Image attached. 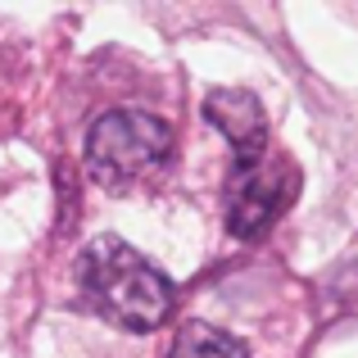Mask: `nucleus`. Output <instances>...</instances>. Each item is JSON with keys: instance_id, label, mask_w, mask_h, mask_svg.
Listing matches in <instances>:
<instances>
[{"instance_id": "f257e3e1", "label": "nucleus", "mask_w": 358, "mask_h": 358, "mask_svg": "<svg viewBox=\"0 0 358 358\" xmlns=\"http://www.w3.org/2000/svg\"><path fill=\"white\" fill-rule=\"evenodd\" d=\"M82 299L122 331H155L173 313V281L118 236H96L78 259Z\"/></svg>"}, {"instance_id": "f03ea898", "label": "nucleus", "mask_w": 358, "mask_h": 358, "mask_svg": "<svg viewBox=\"0 0 358 358\" xmlns=\"http://www.w3.org/2000/svg\"><path fill=\"white\" fill-rule=\"evenodd\" d=\"M173 155V127L145 109H114L87 131V168L100 186L127 191L159 173Z\"/></svg>"}, {"instance_id": "7ed1b4c3", "label": "nucleus", "mask_w": 358, "mask_h": 358, "mask_svg": "<svg viewBox=\"0 0 358 358\" xmlns=\"http://www.w3.org/2000/svg\"><path fill=\"white\" fill-rule=\"evenodd\" d=\"M295 191H299V173L281 155H263V159H250V164H236L231 168V182H227L231 236H241V241L263 236L286 213Z\"/></svg>"}, {"instance_id": "20e7f679", "label": "nucleus", "mask_w": 358, "mask_h": 358, "mask_svg": "<svg viewBox=\"0 0 358 358\" xmlns=\"http://www.w3.org/2000/svg\"><path fill=\"white\" fill-rule=\"evenodd\" d=\"M204 118L222 131V141L231 145V159H236V164H250V159L268 155V118H263V105H259L254 91H245V87L209 91Z\"/></svg>"}, {"instance_id": "39448f33", "label": "nucleus", "mask_w": 358, "mask_h": 358, "mask_svg": "<svg viewBox=\"0 0 358 358\" xmlns=\"http://www.w3.org/2000/svg\"><path fill=\"white\" fill-rule=\"evenodd\" d=\"M168 358H245V345L213 322H186L168 345Z\"/></svg>"}]
</instances>
